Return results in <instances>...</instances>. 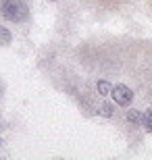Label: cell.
<instances>
[{
	"mask_svg": "<svg viewBox=\"0 0 152 160\" xmlns=\"http://www.w3.org/2000/svg\"><path fill=\"white\" fill-rule=\"evenodd\" d=\"M127 121H131V123H142V117H140V112L138 110H127Z\"/></svg>",
	"mask_w": 152,
	"mask_h": 160,
	"instance_id": "cell-6",
	"label": "cell"
},
{
	"mask_svg": "<svg viewBox=\"0 0 152 160\" xmlns=\"http://www.w3.org/2000/svg\"><path fill=\"white\" fill-rule=\"evenodd\" d=\"M11 40H13V36H11V31L6 29V27H2L0 25V44H11Z\"/></svg>",
	"mask_w": 152,
	"mask_h": 160,
	"instance_id": "cell-4",
	"label": "cell"
},
{
	"mask_svg": "<svg viewBox=\"0 0 152 160\" xmlns=\"http://www.w3.org/2000/svg\"><path fill=\"white\" fill-rule=\"evenodd\" d=\"M98 94L100 96H111L113 94V85L108 81H98Z\"/></svg>",
	"mask_w": 152,
	"mask_h": 160,
	"instance_id": "cell-3",
	"label": "cell"
},
{
	"mask_svg": "<svg viewBox=\"0 0 152 160\" xmlns=\"http://www.w3.org/2000/svg\"><path fill=\"white\" fill-rule=\"evenodd\" d=\"M0 11L8 21L21 23L29 17V8L23 0H0Z\"/></svg>",
	"mask_w": 152,
	"mask_h": 160,
	"instance_id": "cell-1",
	"label": "cell"
},
{
	"mask_svg": "<svg viewBox=\"0 0 152 160\" xmlns=\"http://www.w3.org/2000/svg\"><path fill=\"white\" fill-rule=\"evenodd\" d=\"M142 123H144V127H146L148 131H152V108L146 110V114L142 117Z\"/></svg>",
	"mask_w": 152,
	"mask_h": 160,
	"instance_id": "cell-5",
	"label": "cell"
},
{
	"mask_svg": "<svg viewBox=\"0 0 152 160\" xmlns=\"http://www.w3.org/2000/svg\"><path fill=\"white\" fill-rule=\"evenodd\" d=\"M113 100L117 102L119 106H127V104H131V100H134V92L127 88V85H123V83H119V85H115L113 88Z\"/></svg>",
	"mask_w": 152,
	"mask_h": 160,
	"instance_id": "cell-2",
	"label": "cell"
},
{
	"mask_svg": "<svg viewBox=\"0 0 152 160\" xmlns=\"http://www.w3.org/2000/svg\"><path fill=\"white\" fill-rule=\"evenodd\" d=\"M100 114H104V117H113V104H102V106H100Z\"/></svg>",
	"mask_w": 152,
	"mask_h": 160,
	"instance_id": "cell-7",
	"label": "cell"
}]
</instances>
